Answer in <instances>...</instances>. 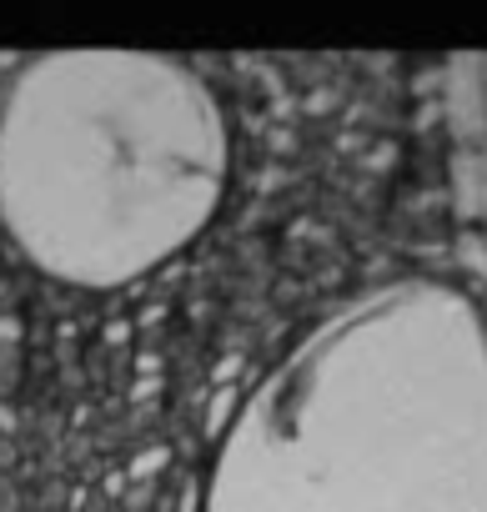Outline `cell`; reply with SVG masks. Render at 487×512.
<instances>
[{"instance_id":"6da1fadb","label":"cell","mask_w":487,"mask_h":512,"mask_svg":"<svg viewBox=\"0 0 487 512\" xmlns=\"http://www.w3.org/2000/svg\"><path fill=\"white\" fill-rule=\"evenodd\" d=\"M211 512H487V332L437 287L382 292L241 412Z\"/></svg>"},{"instance_id":"7a4b0ae2","label":"cell","mask_w":487,"mask_h":512,"mask_svg":"<svg viewBox=\"0 0 487 512\" xmlns=\"http://www.w3.org/2000/svg\"><path fill=\"white\" fill-rule=\"evenodd\" d=\"M221 181V111L166 56H46L0 111V216L36 267L81 287L131 282L181 251Z\"/></svg>"}]
</instances>
